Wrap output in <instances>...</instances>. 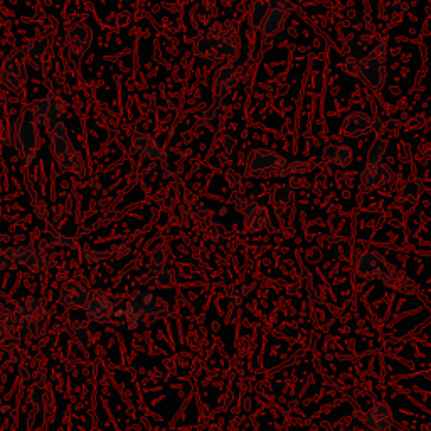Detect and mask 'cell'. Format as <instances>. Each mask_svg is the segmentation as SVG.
<instances>
[{
  "mask_svg": "<svg viewBox=\"0 0 431 431\" xmlns=\"http://www.w3.org/2000/svg\"><path fill=\"white\" fill-rule=\"evenodd\" d=\"M51 137V150H53L54 161L61 167L65 172L79 175L86 174V162L83 155L74 149L73 142H71L70 133H67L66 127L63 123L56 125L54 129L49 131Z\"/></svg>",
  "mask_w": 431,
  "mask_h": 431,
  "instance_id": "6da1fadb",
  "label": "cell"
},
{
  "mask_svg": "<svg viewBox=\"0 0 431 431\" xmlns=\"http://www.w3.org/2000/svg\"><path fill=\"white\" fill-rule=\"evenodd\" d=\"M9 140L22 158L24 165H31L41 147L38 125L29 118H19L9 127Z\"/></svg>",
  "mask_w": 431,
  "mask_h": 431,
  "instance_id": "7a4b0ae2",
  "label": "cell"
},
{
  "mask_svg": "<svg viewBox=\"0 0 431 431\" xmlns=\"http://www.w3.org/2000/svg\"><path fill=\"white\" fill-rule=\"evenodd\" d=\"M229 34L226 31H221L218 35L213 38H197L194 41V49L195 53L206 56V58L216 59L219 63H229L233 59L238 58V46L234 44L233 39L229 38Z\"/></svg>",
  "mask_w": 431,
  "mask_h": 431,
  "instance_id": "3957f363",
  "label": "cell"
},
{
  "mask_svg": "<svg viewBox=\"0 0 431 431\" xmlns=\"http://www.w3.org/2000/svg\"><path fill=\"white\" fill-rule=\"evenodd\" d=\"M65 99L58 95H47L46 98L35 99L29 105V113L33 118L47 129H54L61 123V117L65 113Z\"/></svg>",
  "mask_w": 431,
  "mask_h": 431,
  "instance_id": "277c9868",
  "label": "cell"
},
{
  "mask_svg": "<svg viewBox=\"0 0 431 431\" xmlns=\"http://www.w3.org/2000/svg\"><path fill=\"white\" fill-rule=\"evenodd\" d=\"M93 42V31L86 24L78 22L67 31L66 35V56L73 65H78L83 56L88 53Z\"/></svg>",
  "mask_w": 431,
  "mask_h": 431,
  "instance_id": "5b68a950",
  "label": "cell"
},
{
  "mask_svg": "<svg viewBox=\"0 0 431 431\" xmlns=\"http://www.w3.org/2000/svg\"><path fill=\"white\" fill-rule=\"evenodd\" d=\"M0 83L14 95H21L26 83V73H24L22 63L15 54L7 56L6 61L0 67Z\"/></svg>",
  "mask_w": 431,
  "mask_h": 431,
  "instance_id": "8992f818",
  "label": "cell"
},
{
  "mask_svg": "<svg viewBox=\"0 0 431 431\" xmlns=\"http://www.w3.org/2000/svg\"><path fill=\"white\" fill-rule=\"evenodd\" d=\"M26 58L27 63L34 70H38L42 74H47L51 70V65H53V47H51V42L46 41V39L29 42L26 46Z\"/></svg>",
  "mask_w": 431,
  "mask_h": 431,
  "instance_id": "52a82bcc",
  "label": "cell"
},
{
  "mask_svg": "<svg viewBox=\"0 0 431 431\" xmlns=\"http://www.w3.org/2000/svg\"><path fill=\"white\" fill-rule=\"evenodd\" d=\"M163 310H165V303H163L157 295L142 291V293H137L131 297L129 307H127V315L133 317L135 320V317L140 318L143 315L149 314H162Z\"/></svg>",
  "mask_w": 431,
  "mask_h": 431,
  "instance_id": "ba28073f",
  "label": "cell"
},
{
  "mask_svg": "<svg viewBox=\"0 0 431 431\" xmlns=\"http://www.w3.org/2000/svg\"><path fill=\"white\" fill-rule=\"evenodd\" d=\"M118 298H115L113 295H106L98 291V293H93L88 297L86 302V312L90 315L93 320L97 322H105L108 317H110L111 312H113L115 305H117Z\"/></svg>",
  "mask_w": 431,
  "mask_h": 431,
  "instance_id": "9c48e42d",
  "label": "cell"
},
{
  "mask_svg": "<svg viewBox=\"0 0 431 431\" xmlns=\"http://www.w3.org/2000/svg\"><path fill=\"white\" fill-rule=\"evenodd\" d=\"M290 9V3L286 0H273L270 6V10L266 12L265 19L261 22V31L265 34H275L283 27V22H285L286 17V10Z\"/></svg>",
  "mask_w": 431,
  "mask_h": 431,
  "instance_id": "30bf717a",
  "label": "cell"
},
{
  "mask_svg": "<svg viewBox=\"0 0 431 431\" xmlns=\"http://www.w3.org/2000/svg\"><path fill=\"white\" fill-rule=\"evenodd\" d=\"M44 302L38 300V298H26L19 307L15 317L19 318V323L24 329H31V327L38 325V322L44 317Z\"/></svg>",
  "mask_w": 431,
  "mask_h": 431,
  "instance_id": "8fae6325",
  "label": "cell"
},
{
  "mask_svg": "<svg viewBox=\"0 0 431 431\" xmlns=\"http://www.w3.org/2000/svg\"><path fill=\"white\" fill-rule=\"evenodd\" d=\"M34 246H15V248H0V270H12L27 265Z\"/></svg>",
  "mask_w": 431,
  "mask_h": 431,
  "instance_id": "7c38bea8",
  "label": "cell"
},
{
  "mask_svg": "<svg viewBox=\"0 0 431 431\" xmlns=\"http://www.w3.org/2000/svg\"><path fill=\"white\" fill-rule=\"evenodd\" d=\"M285 163L282 157H278L277 154H271V152H254L248 161V170L253 174H261L268 172V170L280 169Z\"/></svg>",
  "mask_w": 431,
  "mask_h": 431,
  "instance_id": "4fadbf2b",
  "label": "cell"
},
{
  "mask_svg": "<svg viewBox=\"0 0 431 431\" xmlns=\"http://www.w3.org/2000/svg\"><path fill=\"white\" fill-rule=\"evenodd\" d=\"M131 149L143 158H150V161H162L163 158V152L158 149L154 138L147 133H135L131 138Z\"/></svg>",
  "mask_w": 431,
  "mask_h": 431,
  "instance_id": "5bb4252c",
  "label": "cell"
},
{
  "mask_svg": "<svg viewBox=\"0 0 431 431\" xmlns=\"http://www.w3.org/2000/svg\"><path fill=\"white\" fill-rule=\"evenodd\" d=\"M239 73H241L239 67H225V70L219 71L218 76H216V88H214L216 99L226 97V95L233 90V86L236 85L239 79Z\"/></svg>",
  "mask_w": 431,
  "mask_h": 431,
  "instance_id": "9a60e30c",
  "label": "cell"
},
{
  "mask_svg": "<svg viewBox=\"0 0 431 431\" xmlns=\"http://www.w3.org/2000/svg\"><path fill=\"white\" fill-rule=\"evenodd\" d=\"M88 297H90V293H88L81 285L71 282L63 286L61 295H59V300H61L63 305L73 307V309H76V307L86 305Z\"/></svg>",
  "mask_w": 431,
  "mask_h": 431,
  "instance_id": "2e32d148",
  "label": "cell"
},
{
  "mask_svg": "<svg viewBox=\"0 0 431 431\" xmlns=\"http://www.w3.org/2000/svg\"><path fill=\"white\" fill-rule=\"evenodd\" d=\"M393 179V172L384 165V163H374L369 165V169L364 172L362 182H364V189H374V187L381 186V184L389 182Z\"/></svg>",
  "mask_w": 431,
  "mask_h": 431,
  "instance_id": "e0dca14e",
  "label": "cell"
},
{
  "mask_svg": "<svg viewBox=\"0 0 431 431\" xmlns=\"http://www.w3.org/2000/svg\"><path fill=\"white\" fill-rule=\"evenodd\" d=\"M366 423L374 430H386L391 425V414L388 406L384 402H379L373 409L367 413Z\"/></svg>",
  "mask_w": 431,
  "mask_h": 431,
  "instance_id": "ac0fdd59",
  "label": "cell"
},
{
  "mask_svg": "<svg viewBox=\"0 0 431 431\" xmlns=\"http://www.w3.org/2000/svg\"><path fill=\"white\" fill-rule=\"evenodd\" d=\"M344 130H345V133H349V135H362V133H366V131L373 130V122H371L367 115L356 113V115H352V117L347 118Z\"/></svg>",
  "mask_w": 431,
  "mask_h": 431,
  "instance_id": "d6986e66",
  "label": "cell"
},
{
  "mask_svg": "<svg viewBox=\"0 0 431 431\" xmlns=\"http://www.w3.org/2000/svg\"><path fill=\"white\" fill-rule=\"evenodd\" d=\"M245 213H246V222H248V227L251 231H257L268 222V213H266V209L263 206L253 204L246 207Z\"/></svg>",
  "mask_w": 431,
  "mask_h": 431,
  "instance_id": "ffe728a7",
  "label": "cell"
},
{
  "mask_svg": "<svg viewBox=\"0 0 431 431\" xmlns=\"http://www.w3.org/2000/svg\"><path fill=\"white\" fill-rule=\"evenodd\" d=\"M53 265H54L53 257L41 248H34L29 261H27V266H29L33 271H47Z\"/></svg>",
  "mask_w": 431,
  "mask_h": 431,
  "instance_id": "44dd1931",
  "label": "cell"
},
{
  "mask_svg": "<svg viewBox=\"0 0 431 431\" xmlns=\"http://www.w3.org/2000/svg\"><path fill=\"white\" fill-rule=\"evenodd\" d=\"M193 19L194 26L197 27L199 31H207L214 24V14H209V7H206L204 3L195 7V10L193 12Z\"/></svg>",
  "mask_w": 431,
  "mask_h": 431,
  "instance_id": "7402d4cb",
  "label": "cell"
},
{
  "mask_svg": "<svg viewBox=\"0 0 431 431\" xmlns=\"http://www.w3.org/2000/svg\"><path fill=\"white\" fill-rule=\"evenodd\" d=\"M327 154H332L329 155V161L332 165L339 167V169H342V167L349 165L350 161H352V152H350L349 147H341V149H330L327 150Z\"/></svg>",
  "mask_w": 431,
  "mask_h": 431,
  "instance_id": "603a6c76",
  "label": "cell"
},
{
  "mask_svg": "<svg viewBox=\"0 0 431 431\" xmlns=\"http://www.w3.org/2000/svg\"><path fill=\"white\" fill-rule=\"evenodd\" d=\"M290 197H291V190L288 186H285V184L277 186L273 190H271V201H273V204H277V206H283V204H286V202H290Z\"/></svg>",
  "mask_w": 431,
  "mask_h": 431,
  "instance_id": "cb8c5ba5",
  "label": "cell"
},
{
  "mask_svg": "<svg viewBox=\"0 0 431 431\" xmlns=\"http://www.w3.org/2000/svg\"><path fill=\"white\" fill-rule=\"evenodd\" d=\"M421 194V186L418 181H406L405 186L401 187V195L409 201H416Z\"/></svg>",
  "mask_w": 431,
  "mask_h": 431,
  "instance_id": "d4e9b609",
  "label": "cell"
},
{
  "mask_svg": "<svg viewBox=\"0 0 431 431\" xmlns=\"http://www.w3.org/2000/svg\"><path fill=\"white\" fill-rule=\"evenodd\" d=\"M266 2L265 0H254L253 3V9H251V19H253L254 26H259L263 22L266 15Z\"/></svg>",
  "mask_w": 431,
  "mask_h": 431,
  "instance_id": "484cf974",
  "label": "cell"
},
{
  "mask_svg": "<svg viewBox=\"0 0 431 431\" xmlns=\"http://www.w3.org/2000/svg\"><path fill=\"white\" fill-rule=\"evenodd\" d=\"M384 150H386V140H381V138H379V140L374 142V145L371 147L369 150V165H374V163L381 162V157L382 154H384Z\"/></svg>",
  "mask_w": 431,
  "mask_h": 431,
  "instance_id": "4316f807",
  "label": "cell"
},
{
  "mask_svg": "<svg viewBox=\"0 0 431 431\" xmlns=\"http://www.w3.org/2000/svg\"><path fill=\"white\" fill-rule=\"evenodd\" d=\"M31 204H33L34 213L39 216V218L46 219L47 218V206L44 204V201L41 197H38V194L33 190V195H31Z\"/></svg>",
  "mask_w": 431,
  "mask_h": 431,
  "instance_id": "83f0119b",
  "label": "cell"
},
{
  "mask_svg": "<svg viewBox=\"0 0 431 431\" xmlns=\"http://www.w3.org/2000/svg\"><path fill=\"white\" fill-rule=\"evenodd\" d=\"M155 278H157V283L161 286L172 285V278H170V273L165 268H163V266H158V268L155 270Z\"/></svg>",
  "mask_w": 431,
  "mask_h": 431,
  "instance_id": "f1b7e54d",
  "label": "cell"
}]
</instances>
